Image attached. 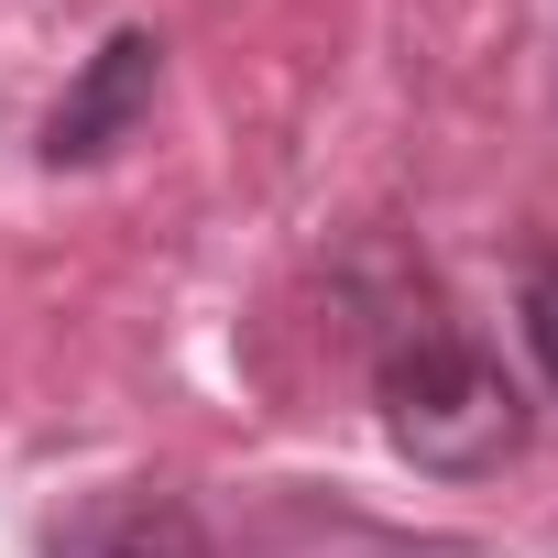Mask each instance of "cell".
<instances>
[{"label": "cell", "instance_id": "6da1fadb", "mask_svg": "<svg viewBox=\"0 0 558 558\" xmlns=\"http://www.w3.org/2000/svg\"><path fill=\"white\" fill-rule=\"evenodd\" d=\"M373 395H384V438H395L416 471H438V482H482V471H504V460L525 449V395H514V373H504L471 329H449V318H405V329L384 340Z\"/></svg>", "mask_w": 558, "mask_h": 558}, {"label": "cell", "instance_id": "7a4b0ae2", "mask_svg": "<svg viewBox=\"0 0 558 558\" xmlns=\"http://www.w3.org/2000/svg\"><path fill=\"white\" fill-rule=\"evenodd\" d=\"M154 88H165V45H154L143 23H121V34H110V45L66 77V99L45 110V143H34V154H45L56 175L110 165V154H121V143L154 121Z\"/></svg>", "mask_w": 558, "mask_h": 558}, {"label": "cell", "instance_id": "3957f363", "mask_svg": "<svg viewBox=\"0 0 558 558\" xmlns=\"http://www.w3.org/2000/svg\"><path fill=\"white\" fill-rule=\"evenodd\" d=\"M45 558H219V536L165 482H99L45 525Z\"/></svg>", "mask_w": 558, "mask_h": 558}, {"label": "cell", "instance_id": "277c9868", "mask_svg": "<svg viewBox=\"0 0 558 558\" xmlns=\"http://www.w3.org/2000/svg\"><path fill=\"white\" fill-rule=\"evenodd\" d=\"M525 351L558 384V263H525Z\"/></svg>", "mask_w": 558, "mask_h": 558}]
</instances>
